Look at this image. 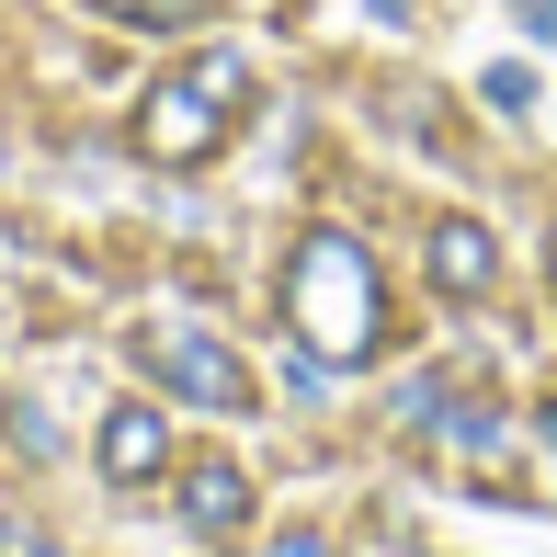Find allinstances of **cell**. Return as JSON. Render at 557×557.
I'll return each instance as SVG.
<instances>
[{"label":"cell","mask_w":557,"mask_h":557,"mask_svg":"<svg viewBox=\"0 0 557 557\" xmlns=\"http://www.w3.org/2000/svg\"><path fill=\"white\" fill-rule=\"evenodd\" d=\"M0 557H46V535L35 523H0Z\"/></svg>","instance_id":"9c48e42d"},{"label":"cell","mask_w":557,"mask_h":557,"mask_svg":"<svg viewBox=\"0 0 557 557\" xmlns=\"http://www.w3.org/2000/svg\"><path fill=\"white\" fill-rule=\"evenodd\" d=\"M535 433H546V444H557V398H546V421H535Z\"/></svg>","instance_id":"7c38bea8"},{"label":"cell","mask_w":557,"mask_h":557,"mask_svg":"<svg viewBox=\"0 0 557 557\" xmlns=\"http://www.w3.org/2000/svg\"><path fill=\"white\" fill-rule=\"evenodd\" d=\"M183 81L206 91L216 114H239V103H250V58H239V46H194V69H183Z\"/></svg>","instance_id":"52a82bcc"},{"label":"cell","mask_w":557,"mask_h":557,"mask_svg":"<svg viewBox=\"0 0 557 557\" xmlns=\"http://www.w3.org/2000/svg\"><path fill=\"white\" fill-rule=\"evenodd\" d=\"M183 523H194V535H239V523H250V467H239V455H194V467H183Z\"/></svg>","instance_id":"5b68a950"},{"label":"cell","mask_w":557,"mask_h":557,"mask_svg":"<svg viewBox=\"0 0 557 557\" xmlns=\"http://www.w3.org/2000/svg\"><path fill=\"white\" fill-rule=\"evenodd\" d=\"M273 557H331V546H319L308 523H285V535H273Z\"/></svg>","instance_id":"30bf717a"},{"label":"cell","mask_w":557,"mask_h":557,"mask_svg":"<svg viewBox=\"0 0 557 557\" xmlns=\"http://www.w3.org/2000/svg\"><path fill=\"white\" fill-rule=\"evenodd\" d=\"M512 12H523V23H546V35H557V0H512Z\"/></svg>","instance_id":"8fae6325"},{"label":"cell","mask_w":557,"mask_h":557,"mask_svg":"<svg viewBox=\"0 0 557 557\" xmlns=\"http://www.w3.org/2000/svg\"><path fill=\"white\" fill-rule=\"evenodd\" d=\"M285 331L308 342V364H364V352L387 342V285H375L364 239H342V227H308V239H296Z\"/></svg>","instance_id":"6da1fadb"},{"label":"cell","mask_w":557,"mask_h":557,"mask_svg":"<svg viewBox=\"0 0 557 557\" xmlns=\"http://www.w3.org/2000/svg\"><path fill=\"white\" fill-rule=\"evenodd\" d=\"M216 137H227V114H216L194 81H160V91L137 103V148H148L160 171H194V160H216Z\"/></svg>","instance_id":"3957f363"},{"label":"cell","mask_w":557,"mask_h":557,"mask_svg":"<svg viewBox=\"0 0 557 557\" xmlns=\"http://www.w3.org/2000/svg\"><path fill=\"white\" fill-rule=\"evenodd\" d=\"M103 12L114 23H160V35H171V23H194V0H103Z\"/></svg>","instance_id":"ba28073f"},{"label":"cell","mask_w":557,"mask_h":557,"mask_svg":"<svg viewBox=\"0 0 557 557\" xmlns=\"http://www.w3.org/2000/svg\"><path fill=\"white\" fill-rule=\"evenodd\" d=\"M137 352L171 375V398H206V410H262V375H250L227 342H206V331H148Z\"/></svg>","instance_id":"7a4b0ae2"},{"label":"cell","mask_w":557,"mask_h":557,"mask_svg":"<svg viewBox=\"0 0 557 557\" xmlns=\"http://www.w3.org/2000/svg\"><path fill=\"white\" fill-rule=\"evenodd\" d=\"M103 478H125V490H137V478H171V421L148 410V398H125V410H103Z\"/></svg>","instance_id":"277c9868"},{"label":"cell","mask_w":557,"mask_h":557,"mask_svg":"<svg viewBox=\"0 0 557 557\" xmlns=\"http://www.w3.org/2000/svg\"><path fill=\"white\" fill-rule=\"evenodd\" d=\"M421 262H433L444 296H490V285H500V250H490V227H478V216H444Z\"/></svg>","instance_id":"8992f818"}]
</instances>
